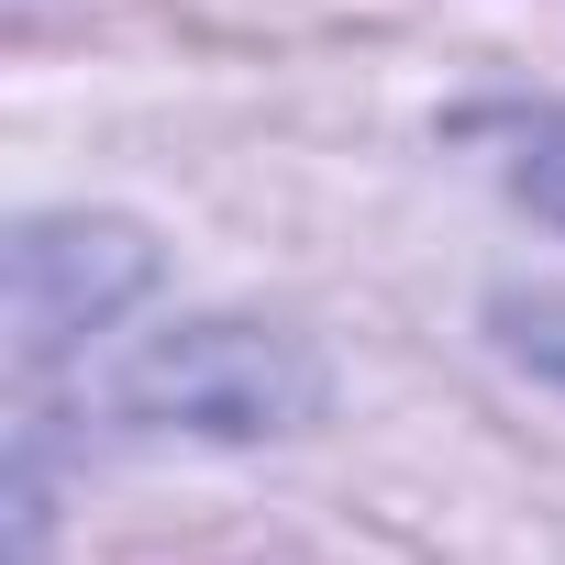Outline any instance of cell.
<instances>
[{"mask_svg": "<svg viewBox=\"0 0 565 565\" xmlns=\"http://www.w3.org/2000/svg\"><path fill=\"white\" fill-rule=\"evenodd\" d=\"M134 411L200 422V433H277L289 411H311V366L277 355L244 322H200V333H178L134 366Z\"/></svg>", "mask_w": 565, "mask_h": 565, "instance_id": "obj_1", "label": "cell"}, {"mask_svg": "<svg viewBox=\"0 0 565 565\" xmlns=\"http://www.w3.org/2000/svg\"><path fill=\"white\" fill-rule=\"evenodd\" d=\"M134 289H145V244L122 222H34L12 244V333H23L34 366L67 333H89L111 300H134Z\"/></svg>", "mask_w": 565, "mask_h": 565, "instance_id": "obj_2", "label": "cell"}, {"mask_svg": "<svg viewBox=\"0 0 565 565\" xmlns=\"http://www.w3.org/2000/svg\"><path fill=\"white\" fill-rule=\"evenodd\" d=\"M521 189L565 222V134H554V122H532V134H521Z\"/></svg>", "mask_w": 565, "mask_h": 565, "instance_id": "obj_3", "label": "cell"}]
</instances>
